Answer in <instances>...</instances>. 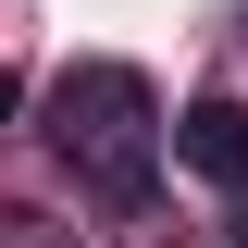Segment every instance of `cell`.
<instances>
[{"mask_svg":"<svg viewBox=\"0 0 248 248\" xmlns=\"http://www.w3.org/2000/svg\"><path fill=\"white\" fill-rule=\"evenodd\" d=\"M174 161L211 174L223 199H248V99H186L174 112Z\"/></svg>","mask_w":248,"mask_h":248,"instance_id":"obj_2","label":"cell"},{"mask_svg":"<svg viewBox=\"0 0 248 248\" xmlns=\"http://www.w3.org/2000/svg\"><path fill=\"white\" fill-rule=\"evenodd\" d=\"M223 248H248V199H236V211H223Z\"/></svg>","mask_w":248,"mask_h":248,"instance_id":"obj_3","label":"cell"},{"mask_svg":"<svg viewBox=\"0 0 248 248\" xmlns=\"http://www.w3.org/2000/svg\"><path fill=\"white\" fill-rule=\"evenodd\" d=\"M50 149L112 199V211H149V161H161V99L137 62H75L50 87Z\"/></svg>","mask_w":248,"mask_h":248,"instance_id":"obj_1","label":"cell"},{"mask_svg":"<svg viewBox=\"0 0 248 248\" xmlns=\"http://www.w3.org/2000/svg\"><path fill=\"white\" fill-rule=\"evenodd\" d=\"M0 124H13V75H0Z\"/></svg>","mask_w":248,"mask_h":248,"instance_id":"obj_4","label":"cell"}]
</instances>
